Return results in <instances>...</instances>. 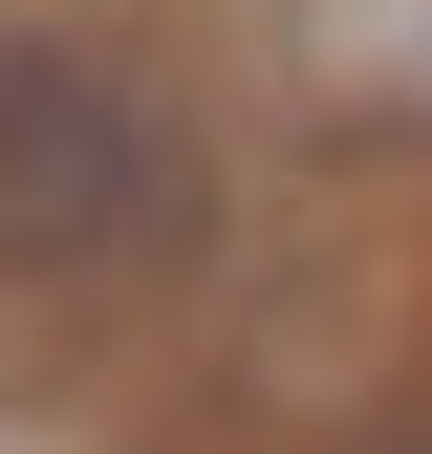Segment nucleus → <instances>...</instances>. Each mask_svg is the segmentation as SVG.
<instances>
[{
    "label": "nucleus",
    "instance_id": "obj_1",
    "mask_svg": "<svg viewBox=\"0 0 432 454\" xmlns=\"http://www.w3.org/2000/svg\"><path fill=\"white\" fill-rule=\"evenodd\" d=\"M0 260L43 281H174L195 260V130L87 43H0Z\"/></svg>",
    "mask_w": 432,
    "mask_h": 454
}]
</instances>
